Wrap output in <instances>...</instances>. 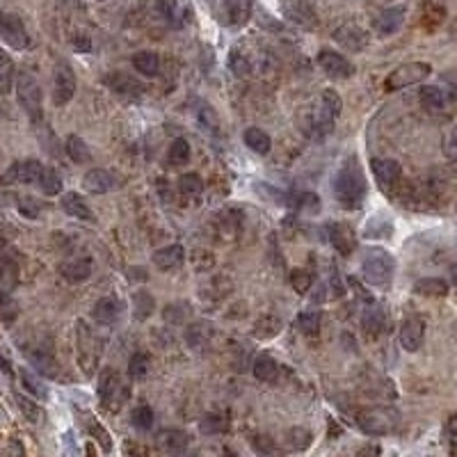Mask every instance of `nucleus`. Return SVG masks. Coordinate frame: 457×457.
<instances>
[{
  "label": "nucleus",
  "mask_w": 457,
  "mask_h": 457,
  "mask_svg": "<svg viewBox=\"0 0 457 457\" xmlns=\"http://www.w3.org/2000/svg\"><path fill=\"white\" fill-rule=\"evenodd\" d=\"M341 96L334 89H323L318 99L302 112V133L311 140H323L334 131L336 119L341 115Z\"/></svg>",
  "instance_id": "1"
},
{
  "label": "nucleus",
  "mask_w": 457,
  "mask_h": 457,
  "mask_svg": "<svg viewBox=\"0 0 457 457\" xmlns=\"http://www.w3.org/2000/svg\"><path fill=\"white\" fill-rule=\"evenodd\" d=\"M334 194L343 208H350V211L362 208V204L366 201V194H369V185H366L364 169L357 158H350L343 162V167L339 169V174L334 178Z\"/></svg>",
  "instance_id": "2"
},
{
  "label": "nucleus",
  "mask_w": 457,
  "mask_h": 457,
  "mask_svg": "<svg viewBox=\"0 0 457 457\" xmlns=\"http://www.w3.org/2000/svg\"><path fill=\"white\" fill-rule=\"evenodd\" d=\"M393 274H395V259L386 250L373 247V250L366 252V257L362 261V277L371 286L377 288L389 286L393 281Z\"/></svg>",
  "instance_id": "3"
},
{
  "label": "nucleus",
  "mask_w": 457,
  "mask_h": 457,
  "mask_svg": "<svg viewBox=\"0 0 457 457\" xmlns=\"http://www.w3.org/2000/svg\"><path fill=\"white\" fill-rule=\"evenodd\" d=\"M14 87H17V99L19 106L26 110V115L32 119V122H39L44 115V96H41V87L28 71H19L14 76Z\"/></svg>",
  "instance_id": "4"
},
{
  "label": "nucleus",
  "mask_w": 457,
  "mask_h": 457,
  "mask_svg": "<svg viewBox=\"0 0 457 457\" xmlns=\"http://www.w3.org/2000/svg\"><path fill=\"white\" fill-rule=\"evenodd\" d=\"M76 341H78V362L82 373L89 377L99 366L101 352H103V341L99 339V334L92 332L82 320H78V329H76Z\"/></svg>",
  "instance_id": "5"
},
{
  "label": "nucleus",
  "mask_w": 457,
  "mask_h": 457,
  "mask_svg": "<svg viewBox=\"0 0 457 457\" xmlns=\"http://www.w3.org/2000/svg\"><path fill=\"white\" fill-rule=\"evenodd\" d=\"M432 73V66L428 62H407L400 64L389 73L384 80V92H398L409 85H418Z\"/></svg>",
  "instance_id": "6"
},
{
  "label": "nucleus",
  "mask_w": 457,
  "mask_h": 457,
  "mask_svg": "<svg viewBox=\"0 0 457 457\" xmlns=\"http://www.w3.org/2000/svg\"><path fill=\"white\" fill-rule=\"evenodd\" d=\"M131 395V389L124 384L115 369H106L99 377V398L106 409H119Z\"/></svg>",
  "instance_id": "7"
},
{
  "label": "nucleus",
  "mask_w": 457,
  "mask_h": 457,
  "mask_svg": "<svg viewBox=\"0 0 457 457\" xmlns=\"http://www.w3.org/2000/svg\"><path fill=\"white\" fill-rule=\"evenodd\" d=\"M395 423H398V414L391 409L377 407V409H369L359 416V425L366 434H373V437H382V434L393 432Z\"/></svg>",
  "instance_id": "8"
},
{
  "label": "nucleus",
  "mask_w": 457,
  "mask_h": 457,
  "mask_svg": "<svg viewBox=\"0 0 457 457\" xmlns=\"http://www.w3.org/2000/svg\"><path fill=\"white\" fill-rule=\"evenodd\" d=\"M78 80H76V71L69 62H59L55 66V78H53V103L55 106H66L73 94H76Z\"/></svg>",
  "instance_id": "9"
},
{
  "label": "nucleus",
  "mask_w": 457,
  "mask_h": 457,
  "mask_svg": "<svg viewBox=\"0 0 457 457\" xmlns=\"http://www.w3.org/2000/svg\"><path fill=\"white\" fill-rule=\"evenodd\" d=\"M0 39H3L7 46H12L17 50L26 48L30 44L28 30L17 14H5L3 10H0Z\"/></svg>",
  "instance_id": "10"
},
{
  "label": "nucleus",
  "mask_w": 457,
  "mask_h": 457,
  "mask_svg": "<svg viewBox=\"0 0 457 457\" xmlns=\"http://www.w3.org/2000/svg\"><path fill=\"white\" fill-rule=\"evenodd\" d=\"M44 165L39 160H21V162H14L10 169L5 171L0 183L3 185H12V183H19V185H35L39 181V174H41Z\"/></svg>",
  "instance_id": "11"
},
{
  "label": "nucleus",
  "mask_w": 457,
  "mask_h": 457,
  "mask_svg": "<svg viewBox=\"0 0 457 457\" xmlns=\"http://www.w3.org/2000/svg\"><path fill=\"white\" fill-rule=\"evenodd\" d=\"M371 171L375 176V181L382 190L391 192L398 185L402 176V165L393 158H373L371 160Z\"/></svg>",
  "instance_id": "12"
},
{
  "label": "nucleus",
  "mask_w": 457,
  "mask_h": 457,
  "mask_svg": "<svg viewBox=\"0 0 457 457\" xmlns=\"http://www.w3.org/2000/svg\"><path fill=\"white\" fill-rule=\"evenodd\" d=\"M318 64L329 78H336V80H346L355 73V64H352L346 55L336 53V50H329V48H323L318 53Z\"/></svg>",
  "instance_id": "13"
},
{
  "label": "nucleus",
  "mask_w": 457,
  "mask_h": 457,
  "mask_svg": "<svg viewBox=\"0 0 457 457\" xmlns=\"http://www.w3.org/2000/svg\"><path fill=\"white\" fill-rule=\"evenodd\" d=\"M423 339H425V323L421 318L411 316L400 325V346H402V350L416 352L418 348L423 346Z\"/></svg>",
  "instance_id": "14"
},
{
  "label": "nucleus",
  "mask_w": 457,
  "mask_h": 457,
  "mask_svg": "<svg viewBox=\"0 0 457 457\" xmlns=\"http://www.w3.org/2000/svg\"><path fill=\"white\" fill-rule=\"evenodd\" d=\"M92 272H94V263H92V259H87V257L69 259V261H64V263L59 265V274H62L69 283L87 281L89 277H92Z\"/></svg>",
  "instance_id": "15"
},
{
  "label": "nucleus",
  "mask_w": 457,
  "mask_h": 457,
  "mask_svg": "<svg viewBox=\"0 0 457 457\" xmlns=\"http://www.w3.org/2000/svg\"><path fill=\"white\" fill-rule=\"evenodd\" d=\"M26 357H28L30 366H32V369L39 373V375L48 377V380H53V377L59 375V364L55 362V357L50 355L48 350H44V348L26 350Z\"/></svg>",
  "instance_id": "16"
},
{
  "label": "nucleus",
  "mask_w": 457,
  "mask_h": 457,
  "mask_svg": "<svg viewBox=\"0 0 457 457\" xmlns=\"http://www.w3.org/2000/svg\"><path fill=\"white\" fill-rule=\"evenodd\" d=\"M82 188L92 194H106L117 188V176L108 169H89L82 176Z\"/></svg>",
  "instance_id": "17"
},
{
  "label": "nucleus",
  "mask_w": 457,
  "mask_h": 457,
  "mask_svg": "<svg viewBox=\"0 0 457 457\" xmlns=\"http://www.w3.org/2000/svg\"><path fill=\"white\" fill-rule=\"evenodd\" d=\"M62 211L69 215V217H73V220H80V222H96V215H94V211L89 208V204L85 199L80 197V194H76V192H66L64 197H62Z\"/></svg>",
  "instance_id": "18"
},
{
  "label": "nucleus",
  "mask_w": 457,
  "mask_h": 457,
  "mask_svg": "<svg viewBox=\"0 0 457 457\" xmlns=\"http://www.w3.org/2000/svg\"><path fill=\"white\" fill-rule=\"evenodd\" d=\"M103 82H106L112 92H117L119 96H140L142 92H144L142 82H138L133 76L122 73V71H112L110 76L103 78Z\"/></svg>",
  "instance_id": "19"
},
{
  "label": "nucleus",
  "mask_w": 457,
  "mask_h": 457,
  "mask_svg": "<svg viewBox=\"0 0 457 457\" xmlns=\"http://www.w3.org/2000/svg\"><path fill=\"white\" fill-rule=\"evenodd\" d=\"M418 101H421V106L428 108L430 112H441L448 108L451 96H448L446 89H441L437 85H423L421 92H418Z\"/></svg>",
  "instance_id": "20"
},
{
  "label": "nucleus",
  "mask_w": 457,
  "mask_h": 457,
  "mask_svg": "<svg viewBox=\"0 0 457 457\" xmlns=\"http://www.w3.org/2000/svg\"><path fill=\"white\" fill-rule=\"evenodd\" d=\"M153 265L158 270H174L183 263L185 259V250L181 245H167V247H160V250L153 252Z\"/></svg>",
  "instance_id": "21"
},
{
  "label": "nucleus",
  "mask_w": 457,
  "mask_h": 457,
  "mask_svg": "<svg viewBox=\"0 0 457 457\" xmlns=\"http://www.w3.org/2000/svg\"><path fill=\"white\" fill-rule=\"evenodd\" d=\"M404 24V10L402 7H389L377 17L375 21V30L382 37H389V35H395Z\"/></svg>",
  "instance_id": "22"
},
{
  "label": "nucleus",
  "mask_w": 457,
  "mask_h": 457,
  "mask_svg": "<svg viewBox=\"0 0 457 457\" xmlns=\"http://www.w3.org/2000/svg\"><path fill=\"white\" fill-rule=\"evenodd\" d=\"M327 234H329V243H332L343 257L355 252V245H357L355 234H352V229L346 227V224H332V227L327 229Z\"/></svg>",
  "instance_id": "23"
},
{
  "label": "nucleus",
  "mask_w": 457,
  "mask_h": 457,
  "mask_svg": "<svg viewBox=\"0 0 457 457\" xmlns=\"http://www.w3.org/2000/svg\"><path fill=\"white\" fill-rule=\"evenodd\" d=\"M92 316L96 323H101V325H115L119 316H122V306H119L115 297H101L99 302L94 304Z\"/></svg>",
  "instance_id": "24"
},
{
  "label": "nucleus",
  "mask_w": 457,
  "mask_h": 457,
  "mask_svg": "<svg viewBox=\"0 0 457 457\" xmlns=\"http://www.w3.org/2000/svg\"><path fill=\"white\" fill-rule=\"evenodd\" d=\"M188 444H190V437L183 430H162L158 434V446L165 453L178 455L188 448Z\"/></svg>",
  "instance_id": "25"
},
{
  "label": "nucleus",
  "mask_w": 457,
  "mask_h": 457,
  "mask_svg": "<svg viewBox=\"0 0 457 457\" xmlns=\"http://www.w3.org/2000/svg\"><path fill=\"white\" fill-rule=\"evenodd\" d=\"M185 341L192 350H206L213 341V327L208 323H192L185 329Z\"/></svg>",
  "instance_id": "26"
},
{
  "label": "nucleus",
  "mask_w": 457,
  "mask_h": 457,
  "mask_svg": "<svg viewBox=\"0 0 457 457\" xmlns=\"http://www.w3.org/2000/svg\"><path fill=\"white\" fill-rule=\"evenodd\" d=\"M133 66L142 76L153 78V76H158V71H160V57L156 55L153 50H140V53L133 55Z\"/></svg>",
  "instance_id": "27"
},
{
  "label": "nucleus",
  "mask_w": 457,
  "mask_h": 457,
  "mask_svg": "<svg viewBox=\"0 0 457 457\" xmlns=\"http://www.w3.org/2000/svg\"><path fill=\"white\" fill-rule=\"evenodd\" d=\"M362 325H364V332H366V334H371V336L382 334V329H384V325H386L384 309H382L380 304H371L369 309L364 311Z\"/></svg>",
  "instance_id": "28"
},
{
  "label": "nucleus",
  "mask_w": 457,
  "mask_h": 457,
  "mask_svg": "<svg viewBox=\"0 0 457 457\" xmlns=\"http://www.w3.org/2000/svg\"><path fill=\"white\" fill-rule=\"evenodd\" d=\"M448 290H451V286H448L444 279H439V277H425V279H418L414 283L416 295L444 297V295H448Z\"/></svg>",
  "instance_id": "29"
},
{
  "label": "nucleus",
  "mask_w": 457,
  "mask_h": 457,
  "mask_svg": "<svg viewBox=\"0 0 457 457\" xmlns=\"http://www.w3.org/2000/svg\"><path fill=\"white\" fill-rule=\"evenodd\" d=\"M245 144L250 147L254 153L265 156V153H270V149H272V140H270V135L265 131L252 126V129L245 131Z\"/></svg>",
  "instance_id": "30"
},
{
  "label": "nucleus",
  "mask_w": 457,
  "mask_h": 457,
  "mask_svg": "<svg viewBox=\"0 0 457 457\" xmlns=\"http://www.w3.org/2000/svg\"><path fill=\"white\" fill-rule=\"evenodd\" d=\"M252 371H254V377L261 382H274L277 373H279V364H277L270 355H259L257 359H254Z\"/></svg>",
  "instance_id": "31"
},
{
  "label": "nucleus",
  "mask_w": 457,
  "mask_h": 457,
  "mask_svg": "<svg viewBox=\"0 0 457 457\" xmlns=\"http://www.w3.org/2000/svg\"><path fill=\"white\" fill-rule=\"evenodd\" d=\"M158 14L167 21L171 28H183L185 26V17H183V7L176 3V0H158Z\"/></svg>",
  "instance_id": "32"
},
{
  "label": "nucleus",
  "mask_w": 457,
  "mask_h": 457,
  "mask_svg": "<svg viewBox=\"0 0 457 457\" xmlns=\"http://www.w3.org/2000/svg\"><path fill=\"white\" fill-rule=\"evenodd\" d=\"M64 149H66V156H69V158L73 162H78V165L92 160V153H89L87 142L82 138H78V135H69V138H66Z\"/></svg>",
  "instance_id": "33"
},
{
  "label": "nucleus",
  "mask_w": 457,
  "mask_h": 457,
  "mask_svg": "<svg viewBox=\"0 0 457 457\" xmlns=\"http://www.w3.org/2000/svg\"><path fill=\"white\" fill-rule=\"evenodd\" d=\"M133 311H135L133 313L135 320H147L156 311L153 295H149L147 290H138V293L133 295Z\"/></svg>",
  "instance_id": "34"
},
{
  "label": "nucleus",
  "mask_w": 457,
  "mask_h": 457,
  "mask_svg": "<svg viewBox=\"0 0 457 457\" xmlns=\"http://www.w3.org/2000/svg\"><path fill=\"white\" fill-rule=\"evenodd\" d=\"M14 62L12 57L0 48V94H10L12 92V85H14Z\"/></svg>",
  "instance_id": "35"
},
{
  "label": "nucleus",
  "mask_w": 457,
  "mask_h": 457,
  "mask_svg": "<svg viewBox=\"0 0 457 457\" xmlns=\"http://www.w3.org/2000/svg\"><path fill=\"white\" fill-rule=\"evenodd\" d=\"M167 160L171 167H181V165L188 162L190 160V142L183 138H176L174 142H171V147L167 151Z\"/></svg>",
  "instance_id": "36"
},
{
  "label": "nucleus",
  "mask_w": 457,
  "mask_h": 457,
  "mask_svg": "<svg viewBox=\"0 0 457 457\" xmlns=\"http://www.w3.org/2000/svg\"><path fill=\"white\" fill-rule=\"evenodd\" d=\"M37 183H39L41 192L48 194V197H55V194L62 192V176H59L55 169L44 167L41 174H39V181Z\"/></svg>",
  "instance_id": "37"
},
{
  "label": "nucleus",
  "mask_w": 457,
  "mask_h": 457,
  "mask_svg": "<svg viewBox=\"0 0 457 457\" xmlns=\"http://www.w3.org/2000/svg\"><path fill=\"white\" fill-rule=\"evenodd\" d=\"M17 404H19V409L24 411V416L28 418L30 423H41L44 418H46V411L41 409V404H37L32 398H28V395L17 393Z\"/></svg>",
  "instance_id": "38"
},
{
  "label": "nucleus",
  "mask_w": 457,
  "mask_h": 457,
  "mask_svg": "<svg viewBox=\"0 0 457 457\" xmlns=\"http://www.w3.org/2000/svg\"><path fill=\"white\" fill-rule=\"evenodd\" d=\"M153 421H156V414L149 404H138L133 411H131V423L135 425L138 430H151L153 428Z\"/></svg>",
  "instance_id": "39"
},
{
  "label": "nucleus",
  "mask_w": 457,
  "mask_h": 457,
  "mask_svg": "<svg viewBox=\"0 0 457 457\" xmlns=\"http://www.w3.org/2000/svg\"><path fill=\"white\" fill-rule=\"evenodd\" d=\"M227 428H229V421L222 414H206L199 421L201 434H220V432H227Z\"/></svg>",
  "instance_id": "40"
},
{
  "label": "nucleus",
  "mask_w": 457,
  "mask_h": 457,
  "mask_svg": "<svg viewBox=\"0 0 457 457\" xmlns=\"http://www.w3.org/2000/svg\"><path fill=\"white\" fill-rule=\"evenodd\" d=\"M19 375H21V382H24L26 391L32 393L37 400H46V398H48V389L44 386L41 382L32 375V373H28L26 369H21V371H19Z\"/></svg>",
  "instance_id": "41"
},
{
  "label": "nucleus",
  "mask_w": 457,
  "mask_h": 457,
  "mask_svg": "<svg viewBox=\"0 0 457 457\" xmlns=\"http://www.w3.org/2000/svg\"><path fill=\"white\" fill-rule=\"evenodd\" d=\"M290 286H293L295 293H299V295L309 293L311 286H313V274L304 268L293 270V272H290Z\"/></svg>",
  "instance_id": "42"
},
{
  "label": "nucleus",
  "mask_w": 457,
  "mask_h": 457,
  "mask_svg": "<svg viewBox=\"0 0 457 457\" xmlns=\"http://www.w3.org/2000/svg\"><path fill=\"white\" fill-rule=\"evenodd\" d=\"M297 325H299V329H302L304 334H318V329H320V311H316V309L302 311V313H299V318H297Z\"/></svg>",
  "instance_id": "43"
},
{
  "label": "nucleus",
  "mask_w": 457,
  "mask_h": 457,
  "mask_svg": "<svg viewBox=\"0 0 457 457\" xmlns=\"http://www.w3.org/2000/svg\"><path fill=\"white\" fill-rule=\"evenodd\" d=\"M293 206L297 208V211L316 215L320 211V197H318L316 192H302V194H297V197L293 199Z\"/></svg>",
  "instance_id": "44"
},
{
  "label": "nucleus",
  "mask_w": 457,
  "mask_h": 457,
  "mask_svg": "<svg viewBox=\"0 0 457 457\" xmlns=\"http://www.w3.org/2000/svg\"><path fill=\"white\" fill-rule=\"evenodd\" d=\"M149 373V357L144 352H135L129 362V375L133 380H142Z\"/></svg>",
  "instance_id": "45"
},
{
  "label": "nucleus",
  "mask_w": 457,
  "mask_h": 457,
  "mask_svg": "<svg viewBox=\"0 0 457 457\" xmlns=\"http://www.w3.org/2000/svg\"><path fill=\"white\" fill-rule=\"evenodd\" d=\"M19 316V304L14 302L12 295L0 293V320L3 323H14Z\"/></svg>",
  "instance_id": "46"
},
{
  "label": "nucleus",
  "mask_w": 457,
  "mask_h": 457,
  "mask_svg": "<svg viewBox=\"0 0 457 457\" xmlns=\"http://www.w3.org/2000/svg\"><path fill=\"white\" fill-rule=\"evenodd\" d=\"M17 208H19L21 215L28 217V220H37V217H39L41 211H44L41 204L35 197H19L17 199Z\"/></svg>",
  "instance_id": "47"
},
{
  "label": "nucleus",
  "mask_w": 457,
  "mask_h": 457,
  "mask_svg": "<svg viewBox=\"0 0 457 457\" xmlns=\"http://www.w3.org/2000/svg\"><path fill=\"white\" fill-rule=\"evenodd\" d=\"M201 188H204V183H201L199 174H183L181 178H178V190H181V194L194 197V194L201 192Z\"/></svg>",
  "instance_id": "48"
},
{
  "label": "nucleus",
  "mask_w": 457,
  "mask_h": 457,
  "mask_svg": "<svg viewBox=\"0 0 457 457\" xmlns=\"http://www.w3.org/2000/svg\"><path fill=\"white\" fill-rule=\"evenodd\" d=\"M87 428H89V432H94V437L101 441V446H103V451H110V446H112V439H110V434L106 432L99 425V421L92 416V418H87Z\"/></svg>",
  "instance_id": "49"
},
{
  "label": "nucleus",
  "mask_w": 457,
  "mask_h": 457,
  "mask_svg": "<svg viewBox=\"0 0 457 457\" xmlns=\"http://www.w3.org/2000/svg\"><path fill=\"white\" fill-rule=\"evenodd\" d=\"M252 446H254V451H257V453H263V455H272V453L277 451L274 439H270V437H254Z\"/></svg>",
  "instance_id": "50"
},
{
  "label": "nucleus",
  "mask_w": 457,
  "mask_h": 457,
  "mask_svg": "<svg viewBox=\"0 0 457 457\" xmlns=\"http://www.w3.org/2000/svg\"><path fill=\"white\" fill-rule=\"evenodd\" d=\"M0 369H3L7 375H14V369H12V359L7 357V352H5V346H3V341H0Z\"/></svg>",
  "instance_id": "51"
},
{
  "label": "nucleus",
  "mask_w": 457,
  "mask_h": 457,
  "mask_svg": "<svg viewBox=\"0 0 457 457\" xmlns=\"http://www.w3.org/2000/svg\"><path fill=\"white\" fill-rule=\"evenodd\" d=\"M73 48L76 50H92V41H89V37L78 35V37H73Z\"/></svg>",
  "instance_id": "52"
},
{
  "label": "nucleus",
  "mask_w": 457,
  "mask_h": 457,
  "mask_svg": "<svg viewBox=\"0 0 457 457\" xmlns=\"http://www.w3.org/2000/svg\"><path fill=\"white\" fill-rule=\"evenodd\" d=\"M446 156L455 160V131H448L446 135Z\"/></svg>",
  "instance_id": "53"
},
{
  "label": "nucleus",
  "mask_w": 457,
  "mask_h": 457,
  "mask_svg": "<svg viewBox=\"0 0 457 457\" xmlns=\"http://www.w3.org/2000/svg\"><path fill=\"white\" fill-rule=\"evenodd\" d=\"M448 441H451V446H453V441H455V416L448 418Z\"/></svg>",
  "instance_id": "54"
}]
</instances>
